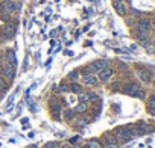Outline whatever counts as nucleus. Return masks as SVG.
Returning a JSON list of instances; mask_svg holds the SVG:
<instances>
[{
  "label": "nucleus",
  "mask_w": 155,
  "mask_h": 148,
  "mask_svg": "<svg viewBox=\"0 0 155 148\" xmlns=\"http://www.w3.org/2000/svg\"><path fill=\"white\" fill-rule=\"evenodd\" d=\"M15 33H17V23H6L5 26L0 29V39L8 41V39L14 38Z\"/></svg>",
  "instance_id": "1"
},
{
  "label": "nucleus",
  "mask_w": 155,
  "mask_h": 148,
  "mask_svg": "<svg viewBox=\"0 0 155 148\" xmlns=\"http://www.w3.org/2000/svg\"><path fill=\"white\" fill-rule=\"evenodd\" d=\"M21 2L18 0H5V2L0 3V12H6V14H12L15 11L21 9Z\"/></svg>",
  "instance_id": "2"
},
{
  "label": "nucleus",
  "mask_w": 155,
  "mask_h": 148,
  "mask_svg": "<svg viewBox=\"0 0 155 148\" xmlns=\"http://www.w3.org/2000/svg\"><path fill=\"white\" fill-rule=\"evenodd\" d=\"M114 136H116L117 142H120V144H126L134 138L132 136V132H131V127H119L114 132Z\"/></svg>",
  "instance_id": "3"
},
{
  "label": "nucleus",
  "mask_w": 155,
  "mask_h": 148,
  "mask_svg": "<svg viewBox=\"0 0 155 148\" xmlns=\"http://www.w3.org/2000/svg\"><path fill=\"white\" fill-rule=\"evenodd\" d=\"M49 106H50V112H52V116L55 121L61 119V104L59 101L56 100V97H52L49 100Z\"/></svg>",
  "instance_id": "4"
},
{
  "label": "nucleus",
  "mask_w": 155,
  "mask_h": 148,
  "mask_svg": "<svg viewBox=\"0 0 155 148\" xmlns=\"http://www.w3.org/2000/svg\"><path fill=\"white\" fill-rule=\"evenodd\" d=\"M2 76L6 79V80H14L15 79V67L11 65V64H3L2 65Z\"/></svg>",
  "instance_id": "5"
},
{
  "label": "nucleus",
  "mask_w": 155,
  "mask_h": 148,
  "mask_svg": "<svg viewBox=\"0 0 155 148\" xmlns=\"http://www.w3.org/2000/svg\"><path fill=\"white\" fill-rule=\"evenodd\" d=\"M113 73H114V70H113V68H109V67H106V68L100 70V71L97 73V80H99V82H102V83H106L109 79H111Z\"/></svg>",
  "instance_id": "6"
},
{
  "label": "nucleus",
  "mask_w": 155,
  "mask_h": 148,
  "mask_svg": "<svg viewBox=\"0 0 155 148\" xmlns=\"http://www.w3.org/2000/svg\"><path fill=\"white\" fill-rule=\"evenodd\" d=\"M151 27H152V23H151V20H148V18H142V20L137 21V30H140V32L149 33V32H151Z\"/></svg>",
  "instance_id": "7"
},
{
  "label": "nucleus",
  "mask_w": 155,
  "mask_h": 148,
  "mask_svg": "<svg viewBox=\"0 0 155 148\" xmlns=\"http://www.w3.org/2000/svg\"><path fill=\"white\" fill-rule=\"evenodd\" d=\"M90 65H91V68L94 70V73H99L100 70H103V68H106V67L109 65V61H106V59H97V61L91 62Z\"/></svg>",
  "instance_id": "8"
},
{
  "label": "nucleus",
  "mask_w": 155,
  "mask_h": 148,
  "mask_svg": "<svg viewBox=\"0 0 155 148\" xmlns=\"http://www.w3.org/2000/svg\"><path fill=\"white\" fill-rule=\"evenodd\" d=\"M137 76H139V79H140L143 83H151V80H152L151 73H149L148 70H145V68H139V70H137Z\"/></svg>",
  "instance_id": "9"
},
{
  "label": "nucleus",
  "mask_w": 155,
  "mask_h": 148,
  "mask_svg": "<svg viewBox=\"0 0 155 148\" xmlns=\"http://www.w3.org/2000/svg\"><path fill=\"white\" fill-rule=\"evenodd\" d=\"M140 88H139V85L137 83H126L125 86H123V94H126V95H132L134 97V94L139 91Z\"/></svg>",
  "instance_id": "10"
},
{
  "label": "nucleus",
  "mask_w": 155,
  "mask_h": 148,
  "mask_svg": "<svg viewBox=\"0 0 155 148\" xmlns=\"http://www.w3.org/2000/svg\"><path fill=\"white\" fill-rule=\"evenodd\" d=\"M82 82L87 86H96L99 80L96 77V74H88V76H82Z\"/></svg>",
  "instance_id": "11"
},
{
  "label": "nucleus",
  "mask_w": 155,
  "mask_h": 148,
  "mask_svg": "<svg viewBox=\"0 0 155 148\" xmlns=\"http://www.w3.org/2000/svg\"><path fill=\"white\" fill-rule=\"evenodd\" d=\"M5 56H6V62L8 64L17 67V58H15V52L14 50H9V48H8V50L5 52Z\"/></svg>",
  "instance_id": "12"
},
{
  "label": "nucleus",
  "mask_w": 155,
  "mask_h": 148,
  "mask_svg": "<svg viewBox=\"0 0 155 148\" xmlns=\"http://www.w3.org/2000/svg\"><path fill=\"white\" fill-rule=\"evenodd\" d=\"M114 9H116V12H117L119 15H122V17L126 15V6H125L123 2H120V3H114Z\"/></svg>",
  "instance_id": "13"
},
{
  "label": "nucleus",
  "mask_w": 155,
  "mask_h": 148,
  "mask_svg": "<svg viewBox=\"0 0 155 148\" xmlns=\"http://www.w3.org/2000/svg\"><path fill=\"white\" fill-rule=\"evenodd\" d=\"M69 91L73 94H79V92H82V85H79L78 82H72L69 86Z\"/></svg>",
  "instance_id": "14"
},
{
  "label": "nucleus",
  "mask_w": 155,
  "mask_h": 148,
  "mask_svg": "<svg viewBox=\"0 0 155 148\" xmlns=\"http://www.w3.org/2000/svg\"><path fill=\"white\" fill-rule=\"evenodd\" d=\"M85 148H103L102 144L96 139H90V141H87L85 142Z\"/></svg>",
  "instance_id": "15"
},
{
  "label": "nucleus",
  "mask_w": 155,
  "mask_h": 148,
  "mask_svg": "<svg viewBox=\"0 0 155 148\" xmlns=\"http://www.w3.org/2000/svg\"><path fill=\"white\" fill-rule=\"evenodd\" d=\"M67 79H69L70 82H76V80L79 79V70H73V71H70L69 76H67Z\"/></svg>",
  "instance_id": "16"
},
{
  "label": "nucleus",
  "mask_w": 155,
  "mask_h": 148,
  "mask_svg": "<svg viewBox=\"0 0 155 148\" xmlns=\"http://www.w3.org/2000/svg\"><path fill=\"white\" fill-rule=\"evenodd\" d=\"M79 74H82V76H88V74H94V70L91 68V65H87V67L81 68Z\"/></svg>",
  "instance_id": "17"
},
{
  "label": "nucleus",
  "mask_w": 155,
  "mask_h": 148,
  "mask_svg": "<svg viewBox=\"0 0 155 148\" xmlns=\"http://www.w3.org/2000/svg\"><path fill=\"white\" fill-rule=\"evenodd\" d=\"M79 103H90V98H88V92H79L78 94Z\"/></svg>",
  "instance_id": "18"
},
{
  "label": "nucleus",
  "mask_w": 155,
  "mask_h": 148,
  "mask_svg": "<svg viewBox=\"0 0 155 148\" xmlns=\"http://www.w3.org/2000/svg\"><path fill=\"white\" fill-rule=\"evenodd\" d=\"M75 109H67V110H65L64 112V116H65V119H67V121H72L73 118H75Z\"/></svg>",
  "instance_id": "19"
},
{
  "label": "nucleus",
  "mask_w": 155,
  "mask_h": 148,
  "mask_svg": "<svg viewBox=\"0 0 155 148\" xmlns=\"http://www.w3.org/2000/svg\"><path fill=\"white\" fill-rule=\"evenodd\" d=\"M87 103H79L76 107H75V112L76 113H84V112H87Z\"/></svg>",
  "instance_id": "20"
},
{
  "label": "nucleus",
  "mask_w": 155,
  "mask_h": 148,
  "mask_svg": "<svg viewBox=\"0 0 155 148\" xmlns=\"http://www.w3.org/2000/svg\"><path fill=\"white\" fill-rule=\"evenodd\" d=\"M105 142H106V144H117V139H116V136L105 135Z\"/></svg>",
  "instance_id": "21"
},
{
  "label": "nucleus",
  "mask_w": 155,
  "mask_h": 148,
  "mask_svg": "<svg viewBox=\"0 0 155 148\" xmlns=\"http://www.w3.org/2000/svg\"><path fill=\"white\" fill-rule=\"evenodd\" d=\"M6 88H8V82H6V79L0 76V91H6Z\"/></svg>",
  "instance_id": "22"
},
{
  "label": "nucleus",
  "mask_w": 155,
  "mask_h": 148,
  "mask_svg": "<svg viewBox=\"0 0 155 148\" xmlns=\"http://www.w3.org/2000/svg\"><path fill=\"white\" fill-rule=\"evenodd\" d=\"M59 94H64V92H69V86L65 85V83H61L59 86H58V89H56Z\"/></svg>",
  "instance_id": "23"
},
{
  "label": "nucleus",
  "mask_w": 155,
  "mask_h": 148,
  "mask_svg": "<svg viewBox=\"0 0 155 148\" xmlns=\"http://www.w3.org/2000/svg\"><path fill=\"white\" fill-rule=\"evenodd\" d=\"M134 97H137V98H140V100H145V97H146V92L143 91V89H139L136 94H134Z\"/></svg>",
  "instance_id": "24"
},
{
  "label": "nucleus",
  "mask_w": 155,
  "mask_h": 148,
  "mask_svg": "<svg viewBox=\"0 0 155 148\" xmlns=\"http://www.w3.org/2000/svg\"><path fill=\"white\" fill-rule=\"evenodd\" d=\"M148 107H149V109L155 107V95H152V97L148 98Z\"/></svg>",
  "instance_id": "25"
},
{
  "label": "nucleus",
  "mask_w": 155,
  "mask_h": 148,
  "mask_svg": "<svg viewBox=\"0 0 155 148\" xmlns=\"http://www.w3.org/2000/svg\"><path fill=\"white\" fill-rule=\"evenodd\" d=\"M44 148H59V144L58 142H47L46 145H44Z\"/></svg>",
  "instance_id": "26"
},
{
  "label": "nucleus",
  "mask_w": 155,
  "mask_h": 148,
  "mask_svg": "<svg viewBox=\"0 0 155 148\" xmlns=\"http://www.w3.org/2000/svg\"><path fill=\"white\" fill-rule=\"evenodd\" d=\"M88 98H90V101H96L99 100V95L96 92H88Z\"/></svg>",
  "instance_id": "27"
},
{
  "label": "nucleus",
  "mask_w": 155,
  "mask_h": 148,
  "mask_svg": "<svg viewBox=\"0 0 155 148\" xmlns=\"http://www.w3.org/2000/svg\"><path fill=\"white\" fill-rule=\"evenodd\" d=\"M146 52H148V53H155V45H154V42L146 45Z\"/></svg>",
  "instance_id": "28"
},
{
  "label": "nucleus",
  "mask_w": 155,
  "mask_h": 148,
  "mask_svg": "<svg viewBox=\"0 0 155 148\" xmlns=\"http://www.w3.org/2000/svg\"><path fill=\"white\" fill-rule=\"evenodd\" d=\"M0 17H2L3 21H8L11 18V14H6V12H0Z\"/></svg>",
  "instance_id": "29"
},
{
  "label": "nucleus",
  "mask_w": 155,
  "mask_h": 148,
  "mask_svg": "<svg viewBox=\"0 0 155 148\" xmlns=\"http://www.w3.org/2000/svg\"><path fill=\"white\" fill-rule=\"evenodd\" d=\"M79 139H81V136H73V138H70V139H69V142H70L72 145H75V144H76Z\"/></svg>",
  "instance_id": "30"
},
{
  "label": "nucleus",
  "mask_w": 155,
  "mask_h": 148,
  "mask_svg": "<svg viewBox=\"0 0 155 148\" xmlns=\"http://www.w3.org/2000/svg\"><path fill=\"white\" fill-rule=\"evenodd\" d=\"M61 148H75V147H73L70 142H65V144H62V145H61Z\"/></svg>",
  "instance_id": "31"
},
{
  "label": "nucleus",
  "mask_w": 155,
  "mask_h": 148,
  "mask_svg": "<svg viewBox=\"0 0 155 148\" xmlns=\"http://www.w3.org/2000/svg\"><path fill=\"white\" fill-rule=\"evenodd\" d=\"M103 148H119V145L117 144H106Z\"/></svg>",
  "instance_id": "32"
},
{
  "label": "nucleus",
  "mask_w": 155,
  "mask_h": 148,
  "mask_svg": "<svg viewBox=\"0 0 155 148\" xmlns=\"http://www.w3.org/2000/svg\"><path fill=\"white\" fill-rule=\"evenodd\" d=\"M148 71L151 73V76H152V74L155 76V67H149V70H148Z\"/></svg>",
  "instance_id": "33"
},
{
  "label": "nucleus",
  "mask_w": 155,
  "mask_h": 148,
  "mask_svg": "<svg viewBox=\"0 0 155 148\" xmlns=\"http://www.w3.org/2000/svg\"><path fill=\"white\" fill-rule=\"evenodd\" d=\"M149 113H151L152 116H155V107H152V109H149Z\"/></svg>",
  "instance_id": "34"
},
{
  "label": "nucleus",
  "mask_w": 155,
  "mask_h": 148,
  "mask_svg": "<svg viewBox=\"0 0 155 148\" xmlns=\"http://www.w3.org/2000/svg\"><path fill=\"white\" fill-rule=\"evenodd\" d=\"M65 55H67V56H73V52L72 50H65Z\"/></svg>",
  "instance_id": "35"
},
{
  "label": "nucleus",
  "mask_w": 155,
  "mask_h": 148,
  "mask_svg": "<svg viewBox=\"0 0 155 148\" xmlns=\"http://www.w3.org/2000/svg\"><path fill=\"white\" fill-rule=\"evenodd\" d=\"M132 21H134V20H131V18H126V23L129 24V26H131V24H132Z\"/></svg>",
  "instance_id": "36"
},
{
  "label": "nucleus",
  "mask_w": 155,
  "mask_h": 148,
  "mask_svg": "<svg viewBox=\"0 0 155 148\" xmlns=\"http://www.w3.org/2000/svg\"><path fill=\"white\" fill-rule=\"evenodd\" d=\"M120 2H123V0H113V5L114 3H120Z\"/></svg>",
  "instance_id": "37"
},
{
  "label": "nucleus",
  "mask_w": 155,
  "mask_h": 148,
  "mask_svg": "<svg viewBox=\"0 0 155 148\" xmlns=\"http://www.w3.org/2000/svg\"><path fill=\"white\" fill-rule=\"evenodd\" d=\"M29 148H37V145H31V147H29Z\"/></svg>",
  "instance_id": "38"
},
{
  "label": "nucleus",
  "mask_w": 155,
  "mask_h": 148,
  "mask_svg": "<svg viewBox=\"0 0 155 148\" xmlns=\"http://www.w3.org/2000/svg\"><path fill=\"white\" fill-rule=\"evenodd\" d=\"M0 76H2V65H0Z\"/></svg>",
  "instance_id": "39"
},
{
  "label": "nucleus",
  "mask_w": 155,
  "mask_h": 148,
  "mask_svg": "<svg viewBox=\"0 0 155 148\" xmlns=\"http://www.w3.org/2000/svg\"><path fill=\"white\" fill-rule=\"evenodd\" d=\"M0 65H2V55H0Z\"/></svg>",
  "instance_id": "40"
},
{
  "label": "nucleus",
  "mask_w": 155,
  "mask_h": 148,
  "mask_svg": "<svg viewBox=\"0 0 155 148\" xmlns=\"http://www.w3.org/2000/svg\"><path fill=\"white\" fill-rule=\"evenodd\" d=\"M75 148H79V147H75Z\"/></svg>",
  "instance_id": "41"
},
{
  "label": "nucleus",
  "mask_w": 155,
  "mask_h": 148,
  "mask_svg": "<svg viewBox=\"0 0 155 148\" xmlns=\"http://www.w3.org/2000/svg\"><path fill=\"white\" fill-rule=\"evenodd\" d=\"M2 2H5V0H2Z\"/></svg>",
  "instance_id": "42"
}]
</instances>
